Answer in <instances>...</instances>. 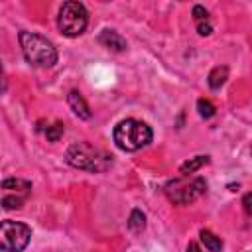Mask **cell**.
I'll list each match as a JSON object with an SVG mask.
<instances>
[{
    "label": "cell",
    "mask_w": 252,
    "mask_h": 252,
    "mask_svg": "<svg viewBox=\"0 0 252 252\" xmlns=\"http://www.w3.org/2000/svg\"><path fill=\"white\" fill-rule=\"evenodd\" d=\"M65 159L69 165L91 173H102L112 165V156L89 142H75L73 146H69Z\"/></svg>",
    "instance_id": "obj_1"
},
{
    "label": "cell",
    "mask_w": 252,
    "mask_h": 252,
    "mask_svg": "<svg viewBox=\"0 0 252 252\" xmlns=\"http://www.w3.org/2000/svg\"><path fill=\"white\" fill-rule=\"evenodd\" d=\"M20 47L26 57V61L33 67H53L57 61V51L51 41H47L43 35L22 30L20 32Z\"/></svg>",
    "instance_id": "obj_2"
},
{
    "label": "cell",
    "mask_w": 252,
    "mask_h": 252,
    "mask_svg": "<svg viewBox=\"0 0 252 252\" xmlns=\"http://www.w3.org/2000/svg\"><path fill=\"white\" fill-rule=\"evenodd\" d=\"M114 136V144L124 150V152H136V150H142L146 148L150 142H152V128L142 122V120H136V118H126V120H120L112 132Z\"/></svg>",
    "instance_id": "obj_3"
},
{
    "label": "cell",
    "mask_w": 252,
    "mask_h": 252,
    "mask_svg": "<svg viewBox=\"0 0 252 252\" xmlns=\"http://www.w3.org/2000/svg\"><path fill=\"white\" fill-rule=\"evenodd\" d=\"M167 199L175 205H189L193 201H197L205 191H207V181L203 177H189V175H181L177 179H171L169 183H165L163 187Z\"/></svg>",
    "instance_id": "obj_4"
},
{
    "label": "cell",
    "mask_w": 252,
    "mask_h": 252,
    "mask_svg": "<svg viewBox=\"0 0 252 252\" xmlns=\"http://www.w3.org/2000/svg\"><path fill=\"white\" fill-rule=\"evenodd\" d=\"M89 24V12L81 2H65L59 8V16H57V26L61 30L63 35L67 37H77L85 32Z\"/></svg>",
    "instance_id": "obj_5"
},
{
    "label": "cell",
    "mask_w": 252,
    "mask_h": 252,
    "mask_svg": "<svg viewBox=\"0 0 252 252\" xmlns=\"http://www.w3.org/2000/svg\"><path fill=\"white\" fill-rule=\"evenodd\" d=\"M32 238V228L24 222L2 220L0 224V248L2 252H22Z\"/></svg>",
    "instance_id": "obj_6"
},
{
    "label": "cell",
    "mask_w": 252,
    "mask_h": 252,
    "mask_svg": "<svg viewBox=\"0 0 252 252\" xmlns=\"http://www.w3.org/2000/svg\"><path fill=\"white\" fill-rule=\"evenodd\" d=\"M32 193V183L20 177H10L2 181V207L20 209L28 195Z\"/></svg>",
    "instance_id": "obj_7"
},
{
    "label": "cell",
    "mask_w": 252,
    "mask_h": 252,
    "mask_svg": "<svg viewBox=\"0 0 252 252\" xmlns=\"http://www.w3.org/2000/svg\"><path fill=\"white\" fill-rule=\"evenodd\" d=\"M98 43L106 49H112V51H124L126 49L124 37L114 30H102L100 35H98Z\"/></svg>",
    "instance_id": "obj_8"
},
{
    "label": "cell",
    "mask_w": 252,
    "mask_h": 252,
    "mask_svg": "<svg viewBox=\"0 0 252 252\" xmlns=\"http://www.w3.org/2000/svg\"><path fill=\"white\" fill-rule=\"evenodd\" d=\"M67 102H69L71 110H73L79 118H85V120L91 118V108H89L87 100L83 98V94H81L79 91H71L69 96H67Z\"/></svg>",
    "instance_id": "obj_9"
},
{
    "label": "cell",
    "mask_w": 252,
    "mask_h": 252,
    "mask_svg": "<svg viewBox=\"0 0 252 252\" xmlns=\"http://www.w3.org/2000/svg\"><path fill=\"white\" fill-rule=\"evenodd\" d=\"M193 20H195L197 32H199L201 35H211V32H213L211 18H209V12H207L203 6H195V8H193Z\"/></svg>",
    "instance_id": "obj_10"
},
{
    "label": "cell",
    "mask_w": 252,
    "mask_h": 252,
    "mask_svg": "<svg viewBox=\"0 0 252 252\" xmlns=\"http://www.w3.org/2000/svg\"><path fill=\"white\" fill-rule=\"evenodd\" d=\"M201 242L205 244V248L209 252H222V240H220V236H217L209 228H203L201 230Z\"/></svg>",
    "instance_id": "obj_11"
},
{
    "label": "cell",
    "mask_w": 252,
    "mask_h": 252,
    "mask_svg": "<svg viewBox=\"0 0 252 252\" xmlns=\"http://www.w3.org/2000/svg\"><path fill=\"white\" fill-rule=\"evenodd\" d=\"M228 79V69L222 65V67H215L211 73H209V87L211 89H220Z\"/></svg>",
    "instance_id": "obj_12"
},
{
    "label": "cell",
    "mask_w": 252,
    "mask_h": 252,
    "mask_svg": "<svg viewBox=\"0 0 252 252\" xmlns=\"http://www.w3.org/2000/svg\"><path fill=\"white\" fill-rule=\"evenodd\" d=\"M205 163H209V156H195L193 159L181 163L179 171H181V175H191V173H195L197 169H201Z\"/></svg>",
    "instance_id": "obj_13"
},
{
    "label": "cell",
    "mask_w": 252,
    "mask_h": 252,
    "mask_svg": "<svg viewBox=\"0 0 252 252\" xmlns=\"http://www.w3.org/2000/svg\"><path fill=\"white\" fill-rule=\"evenodd\" d=\"M144 224H146L144 213H142L140 209H134L132 215H130V220H128V228H130L132 232H140V230L144 228Z\"/></svg>",
    "instance_id": "obj_14"
},
{
    "label": "cell",
    "mask_w": 252,
    "mask_h": 252,
    "mask_svg": "<svg viewBox=\"0 0 252 252\" xmlns=\"http://www.w3.org/2000/svg\"><path fill=\"white\" fill-rule=\"evenodd\" d=\"M63 132H65L63 122H53V124H49V126L45 128V138H47L49 142H57V140L63 136Z\"/></svg>",
    "instance_id": "obj_15"
},
{
    "label": "cell",
    "mask_w": 252,
    "mask_h": 252,
    "mask_svg": "<svg viewBox=\"0 0 252 252\" xmlns=\"http://www.w3.org/2000/svg\"><path fill=\"white\" fill-rule=\"evenodd\" d=\"M197 110H199V114H201L203 118H211V116L215 114V106H213V102L207 100V98H199V100H197Z\"/></svg>",
    "instance_id": "obj_16"
},
{
    "label": "cell",
    "mask_w": 252,
    "mask_h": 252,
    "mask_svg": "<svg viewBox=\"0 0 252 252\" xmlns=\"http://www.w3.org/2000/svg\"><path fill=\"white\" fill-rule=\"evenodd\" d=\"M242 209L246 215H252V193H246L242 197Z\"/></svg>",
    "instance_id": "obj_17"
},
{
    "label": "cell",
    "mask_w": 252,
    "mask_h": 252,
    "mask_svg": "<svg viewBox=\"0 0 252 252\" xmlns=\"http://www.w3.org/2000/svg\"><path fill=\"white\" fill-rule=\"evenodd\" d=\"M187 252H203V250H201V246L197 242H189L187 244Z\"/></svg>",
    "instance_id": "obj_18"
}]
</instances>
